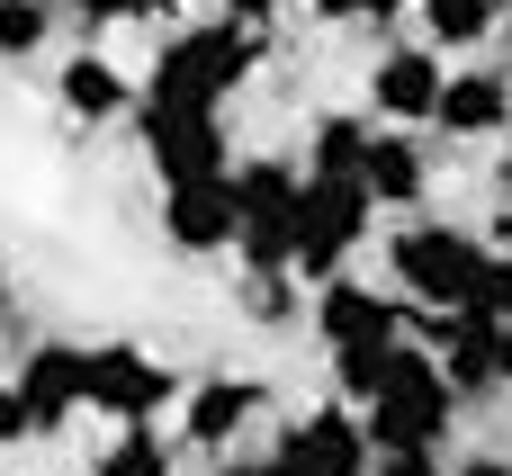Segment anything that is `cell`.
<instances>
[{
	"label": "cell",
	"mask_w": 512,
	"mask_h": 476,
	"mask_svg": "<svg viewBox=\"0 0 512 476\" xmlns=\"http://www.w3.org/2000/svg\"><path fill=\"white\" fill-rule=\"evenodd\" d=\"M81 405L108 423H162L180 405V378L144 342H81Z\"/></svg>",
	"instance_id": "cell-5"
},
{
	"label": "cell",
	"mask_w": 512,
	"mask_h": 476,
	"mask_svg": "<svg viewBox=\"0 0 512 476\" xmlns=\"http://www.w3.org/2000/svg\"><path fill=\"white\" fill-rule=\"evenodd\" d=\"M495 18H504V0H414V27H423V45H441V54H459V45H486V36H495Z\"/></svg>",
	"instance_id": "cell-17"
},
{
	"label": "cell",
	"mask_w": 512,
	"mask_h": 476,
	"mask_svg": "<svg viewBox=\"0 0 512 476\" xmlns=\"http://www.w3.org/2000/svg\"><path fill=\"white\" fill-rule=\"evenodd\" d=\"M450 476H512V459H504V450H477V459H459Z\"/></svg>",
	"instance_id": "cell-29"
},
{
	"label": "cell",
	"mask_w": 512,
	"mask_h": 476,
	"mask_svg": "<svg viewBox=\"0 0 512 476\" xmlns=\"http://www.w3.org/2000/svg\"><path fill=\"white\" fill-rule=\"evenodd\" d=\"M315 342L324 351H351V342H396L405 324H414V306L396 297V288H369V279H351V270H333V279H315Z\"/></svg>",
	"instance_id": "cell-9"
},
{
	"label": "cell",
	"mask_w": 512,
	"mask_h": 476,
	"mask_svg": "<svg viewBox=\"0 0 512 476\" xmlns=\"http://www.w3.org/2000/svg\"><path fill=\"white\" fill-rule=\"evenodd\" d=\"M405 351H414L405 333H396V342H351V351H333V387H342V405H369V396L405 369Z\"/></svg>",
	"instance_id": "cell-18"
},
{
	"label": "cell",
	"mask_w": 512,
	"mask_h": 476,
	"mask_svg": "<svg viewBox=\"0 0 512 476\" xmlns=\"http://www.w3.org/2000/svg\"><path fill=\"white\" fill-rule=\"evenodd\" d=\"M90 476H180V450L153 423H117V441L90 459Z\"/></svg>",
	"instance_id": "cell-19"
},
{
	"label": "cell",
	"mask_w": 512,
	"mask_h": 476,
	"mask_svg": "<svg viewBox=\"0 0 512 476\" xmlns=\"http://www.w3.org/2000/svg\"><path fill=\"white\" fill-rule=\"evenodd\" d=\"M162 243H171L180 261H216V252H234V180L216 171V180H180V189H162Z\"/></svg>",
	"instance_id": "cell-10"
},
{
	"label": "cell",
	"mask_w": 512,
	"mask_h": 476,
	"mask_svg": "<svg viewBox=\"0 0 512 476\" xmlns=\"http://www.w3.org/2000/svg\"><path fill=\"white\" fill-rule=\"evenodd\" d=\"M450 315L504 324V315H512V252H495V243H486V261H477V279H468V306H450Z\"/></svg>",
	"instance_id": "cell-22"
},
{
	"label": "cell",
	"mask_w": 512,
	"mask_h": 476,
	"mask_svg": "<svg viewBox=\"0 0 512 476\" xmlns=\"http://www.w3.org/2000/svg\"><path fill=\"white\" fill-rule=\"evenodd\" d=\"M360 414V432H369V450H441L450 432H459V396L441 387V360L414 342L405 351V369L369 396V405H351Z\"/></svg>",
	"instance_id": "cell-4"
},
{
	"label": "cell",
	"mask_w": 512,
	"mask_h": 476,
	"mask_svg": "<svg viewBox=\"0 0 512 476\" xmlns=\"http://www.w3.org/2000/svg\"><path fill=\"white\" fill-rule=\"evenodd\" d=\"M252 72H261V27L198 18V27H171L162 36L153 72L135 81V108H225Z\"/></svg>",
	"instance_id": "cell-1"
},
{
	"label": "cell",
	"mask_w": 512,
	"mask_h": 476,
	"mask_svg": "<svg viewBox=\"0 0 512 476\" xmlns=\"http://www.w3.org/2000/svg\"><path fill=\"white\" fill-rule=\"evenodd\" d=\"M477 261H486V234H468V225H432V216H414L405 234H387V279H396V297L423 306V315L468 306Z\"/></svg>",
	"instance_id": "cell-3"
},
{
	"label": "cell",
	"mask_w": 512,
	"mask_h": 476,
	"mask_svg": "<svg viewBox=\"0 0 512 476\" xmlns=\"http://www.w3.org/2000/svg\"><path fill=\"white\" fill-rule=\"evenodd\" d=\"M216 476H270L261 459H216Z\"/></svg>",
	"instance_id": "cell-32"
},
{
	"label": "cell",
	"mask_w": 512,
	"mask_h": 476,
	"mask_svg": "<svg viewBox=\"0 0 512 476\" xmlns=\"http://www.w3.org/2000/svg\"><path fill=\"white\" fill-rule=\"evenodd\" d=\"M369 476H450L432 450H369Z\"/></svg>",
	"instance_id": "cell-26"
},
{
	"label": "cell",
	"mask_w": 512,
	"mask_h": 476,
	"mask_svg": "<svg viewBox=\"0 0 512 476\" xmlns=\"http://www.w3.org/2000/svg\"><path fill=\"white\" fill-rule=\"evenodd\" d=\"M306 9H315L324 27H342V18H360V0H306Z\"/></svg>",
	"instance_id": "cell-31"
},
{
	"label": "cell",
	"mask_w": 512,
	"mask_h": 476,
	"mask_svg": "<svg viewBox=\"0 0 512 476\" xmlns=\"http://www.w3.org/2000/svg\"><path fill=\"white\" fill-rule=\"evenodd\" d=\"M54 108L72 126H108V117H135V72L108 63V54H63L54 72Z\"/></svg>",
	"instance_id": "cell-15"
},
{
	"label": "cell",
	"mask_w": 512,
	"mask_h": 476,
	"mask_svg": "<svg viewBox=\"0 0 512 476\" xmlns=\"http://www.w3.org/2000/svg\"><path fill=\"white\" fill-rule=\"evenodd\" d=\"M360 153H369V117H315V135H306L315 180H360Z\"/></svg>",
	"instance_id": "cell-20"
},
{
	"label": "cell",
	"mask_w": 512,
	"mask_h": 476,
	"mask_svg": "<svg viewBox=\"0 0 512 476\" xmlns=\"http://www.w3.org/2000/svg\"><path fill=\"white\" fill-rule=\"evenodd\" d=\"M432 126H441L450 144H495V135H512V81L504 72H441Z\"/></svg>",
	"instance_id": "cell-14"
},
{
	"label": "cell",
	"mask_w": 512,
	"mask_h": 476,
	"mask_svg": "<svg viewBox=\"0 0 512 476\" xmlns=\"http://www.w3.org/2000/svg\"><path fill=\"white\" fill-rule=\"evenodd\" d=\"M135 144H144V162H153V180H162V189L234 171L225 108H135Z\"/></svg>",
	"instance_id": "cell-7"
},
{
	"label": "cell",
	"mask_w": 512,
	"mask_h": 476,
	"mask_svg": "<svg viewBox=\"0 0 512 476\" xmlns=\"http://www.w3.org/2000/svg\"><path fill=\"white\" fill-rule=\"evenodd\" d=\"M27 441H36V423H27V396H18V378L0 369V459H9V450H27Z\"/></svg>",
	"instance_id": "cell-25"
},
{
	"label": "cell",
	"mask_w": 512,
	"mask_h": 476,
	"mask_svg": "<svg viewBox=\"0 0 512 476\" xmlns=\"http://www.w3.org/2000/svg\"><path fill=\"white\" fill-rule=\"evenodd\" d=\"M0 315H9V270H0Z\"/></svg>",
	"instance_id": "cell-34"
},
{
	"label": "cell",
	"mask_w": 512,
	"mask_h": 476,
	"mask_svg": "<svg viewBox=\"0 0 512 476\" xmlns=\"http://www.w3.org/2000/svg\"><path fill=\"white\" fill-rule=\"evenodd\" d=\"M18 396H27V423H36V441H63L90 405H81V342H36L18 369Z\"/></svg>",
	"instance_id": "cell-11"
},
{
	"label": "cell",
	"mask_w": 512,
	"mask_h": 476,
	"mask_svg": "<svg viewBox=\"0 0 512 476\" xmlns=\"http://www.w3.org/2000/svg\"><path fill=\"white\" fill-rule=\"evenodd\" d=\"M270 414V387L261 378H180V450H207V459H225V450H243V432Z\"/></svg>",
	"instance_id": "cell-8"
},
{
	"label": "cell",
	"mask_w": 512,
	"mask_h": 476,
	"mask_svg": "<svg viewBox=\"0 0 512 476\" xmlns=\"http://www.w3.org/2000/svg\"><path fill=\"white\" fill-rule=\"evenodd\" d=\"M243 315H252L261 333L297 324V270H252V279H243Z\"/></svg>",
	"instance_id": "cell-23"
},
{
	"label": "cell",
	"mask_w": 512,
	"mask_h": 476,
	"mask_svg": "<svg viewBox=\"0 0 512 476\" xmlns=\"http://www.w3.org/2000/svg\"><path fill=\"white\" fill-rule=\"evenodd\" d=\"M45 36H54V0H0V63L45 54Z\"/></svg>",
	"instance_id": "cell-21"
},
{
	"label": "cell",
	"mask_w": 512,
	"mask_h": 476,
	"mask_svg": "<svg viewBox=\"0 0 512 476\" xmlns=\"http://www.w3.org/2000/svg\"><path fill=\"white\" fill-rule=\"evenodd\" d=\"M369 216L378 198L360 180H297V279H333L360 243H369Z\"/></svg>",
	"instance_id": "cell-6"
},
{
	"label": "cell",
	"mask_w": 512,
	"mask_h": 476,
	"mask_svg": "<svg viewBox=\"0 0 512 476\" xmlns=\"http://www.w3.org/2000/svg\"><path fill=\"white\" fill-rule=\"evenodd\" d=\"M360 18L369 27H396V18H414V0H360Z\"/></svg>",
	"instance_id": "cell-30"
},
{
	"label": "cell",
	"mask_w": 512,
	"mask_h": 476,
	"mask_svg": "<svg viewBox=\"0 0 512 476\" xmlns=\"http://www.w3.org/2000/svg\"><path fill=\"white\" fill-rule=\"evenodd\" d=\"M270 450H288L306 476H369V432H360V414H351V405H315V414L279 423V441H270Z\"/></svg>",
	"instance_id": "cell-12"
},
{
	"label": "cell",
	"mask_w": 512,
	"mask_h": 476,
	"mask_svg": "<svg viewBox=\"0 0 512 476\" xmlns=\"http://www.w3.org/2000/svg\"><path fill=\"white\" fill-rule=\"evenodd\" d=\"M234 252L243 270H297V162L288 153H243L234 171Z\"/></svg>",
	"instance_id": "cell-2"
},
{
	"label": "cell",
	"mask_w": 512,
	"mask_h": 476,
	"mask_svg": "<svg viewBox=\"0 0 512 476\" xmlns=\"http://www.w3.org/2000/svg\"><path fill=\"white\" fill-rule=\"evenodd\" d=\"M360 189H369L378 207H423V189H432V162H423L414 126H369V153H360Z\"/></svg>",
	"instance_id": "cell-16"
},
{
	"label": "cell",
	"mask_w": 512,
	"mask_h": 476,
	"mask_svg": "<svg viewBox=\"0 0 512 476\" xmlns=\"http://www.w3.org/2000/svg\"><path fill=\"white\" fill-rule=\"evenodd\" d=\"M495 189H504V198H512V144H504V162H495Z\"/></svg>",
	"instance_id": "cell-33"
},
{
	"label": "cell",
	"mask_w": 512,
	"mask_h": 476,
	"mask_svg": "<svg viewBox=\"0 0 512 476\" xmlns=\"http://www.w3.org/2000/svg\"><path fill=\"white\" fill-rule=\"evenodd\" d=\"M369 108L387 126H432V108H441V45H387L369 63Z\"/></svg>",
	"instance_id": "cell-13"
},
{
	"label": "cell",
	"mask_w": 512,
	"mask_h": 476,
	"mask_svg": "<svg viewBox=\"0 0 512 476\" xmlns=\"http://www.w3.org/2000/svg\"><path fill=\"white\" fill-rule=\"evenodd\" d=\"M81 27H153V18H171L162 0H63Z\"/></svg>",
	"instance_id": "cell-24"
},
{
	"label": "cell",
	"mask_w": 512,
	"mask_h": 476,
	"mask_svg": "<svg viewBox=\"0 0 512 476\" xmlns=\"http://www.w3.org/2000/svg\"><path fill=\"white\" fill-rule=\"evenodd\" d=\"M216 18H234V27H261V36H270V27L288 18V0H216Z\"/></svg>",
	"instance_id": "cell-27"
},
{
	"label": "cell",
	"mask_w": 512,
	"mask_h": 476,
	"mask_svg": "<svg viewBox=\"0 0 512 476\" xmlns=\"http://www.w3.org/2000/svg\"><path fill=\"white\" fill-rule=\"evenodd\" d=\"M486 351H495V387H512V315L486 324Z\"/></svg>",
	"instance_id": "cell-28"
}]
</instances>
